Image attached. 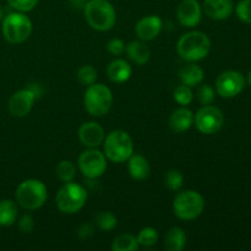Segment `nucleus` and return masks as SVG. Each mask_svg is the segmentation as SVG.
<instances>
[{"instance_id": "obj_23", "label": "nucleus", "mask_w": 251, "mask_h": 251, "mask_svg": "<svg viewBox=\"0 0 251 251\" xmlns=\"http://www.w3.org/2000/svg\"><path fill=\"white\" fill-rule=\"evenodd\" d=\"M17 216H19V210L14 201L9 199L0 200V226L2 227L12 226L16 222Z\"/></svg>"}, {"instance_id": "obj_2", "label": "nucleus", "mask_w": 251, "mask_h": 251, "mask_svg": "<svg viewBox=\"0 0 251 251\" xmlns=\"http://www.w3.org/2000/svg\"><path fill=\"white\" fill-rule=\"evenodd\" d=\"M85 19L96 31L105 32L114 27L117 12L108 0H90L83 6Z\"/></svg>"}, {"instance_id": "obj_6", "label": "nucleus", "mask_w": 251, "mask_h": 251, "mask_svg": "<svg viewBox=\"0 0 251 251\" xmlns=\"http://www.w3.org/2000/svg\"><path fill=\"white\" fill-rule=\"evenodd\" d=\"M83 103L88 114L92 117H103L112 108V91L102 83H92L87 86V90L83 96Z\"/></svg>"}, {"instance_id": "obj_28", "label": "nucleus", "mask_w": 251, "mask_h": 251, "mask_svg": "<svg viewBox=\"0 0 251 251\" xmlns=\"http://www.w3.org/2000/svg\"><path fill=\"white\" fill-rule=\"evenodd\" d=\"M76 76H77V80L80 81V83H82L85 86H90L96 82V80L98 77V74L97 70L92 65H83L78 69L77 73H76Z\"/></svg>"}, {"instance_id": "obj_11", "label": "nucleus", "mask_w": 251, "mask_h": 251, "mask_svg": "<svg viewBox=\"0 0 251 251\" xmlns=\"http://www.w3.org/2000/svg\"><path fill=\"white\" fill-rule=\"evenodd\" d=\"M245 87V77L235 70L221 74L216 80V92L223 98H233L239 95Z\"/></svg>"}, {"instance_id": "obj_30", "label": "nucleus", "mask_w": 251, "mask_h": 251, "mask_svg": "<svg viewBox=\"0 0 251 251\" xmlns=\"http://www.w3.org/2000/svg\"><path fill=\"white\" fill-rule=\"evenodd\" d=\"M184 176L178 169H171L168 173L166 174V185L169 190L172 191H179L183 186Z\"/></svg>"}, {"instance_id": "obj_24", "label": "nucleus", "mask_w": 251, "mask_h": 251, "mask_svg": "<svg viewBox=\"0 0 251 251\" xmlns=\"http://www.w3.org/2000/svg\"><path fill=\"white\" fill-rule=\"evenodd\" d=\"M140 248L137 238L132 234H120L113 240V251H137Z\"/></svg>"}, {"instance_id": "obj_36", "label": "nucleus", "mask_w": 251, "mask_h": 251, "mask_svg": "<svg viewBox=\"0 0 251 251\" xmlns=\"http://www.w3.org/2000/svg\"><path fill=\"white\" fill-rule=\"evenodd\" d=\"M93 233H95V228H93L91 223H82L77 229V235L83 240L90 239L93 235Z\"/></svg>"}, {"instance_id": "obj_38", "label": "nucleus", "mask_w": 251, "mask_h": 251, "mask_svg": "<svg viewBox=\"0 0 251 251\" xmlns=\"http://www.w3.org/2000/svg\"><path fill=\"white\" fill-rule=\"evenodd\" d=\"M248 83L251 86V71L249 73V75H248Z\"/></svg>"}, {"instance_id": "obj_12", "label": "nucleus", "mask_w": 251, "mask_h": 251, "mask_svg": "<svg viewBox=\"0 0 251 251\" xmlns=\"http://www.w3.org/2000/svg\"><path fill=\"white\" fill-rule=\"evenodd\" d=\"M37 98L36 93L33 92L31 87L24 88L21 91H17L16 93L11 96L7 103V108L12 117L22 118L29 114L32 107H33L34 100Z\"/></svg>"}, {"instance_id": "obj_3", "label": "nucleus", "mask_w": 251, "mask_h": 251, "mask_svg": "<svg viewBox=\"0 0 251 251\" xmlns=\"http://www.w3.org/2000/svg\"><path fill=\"white\" fill-rule=\"evenodd\" d=\"M48 191L47 186L37 179H27L22 181L16 189L15 198L16 202L22 208L28 211L38 210L46 203Z\"/></svg>"}, {"instance_id": "obj_16", "label": "nucleus", "mask_w": 251, "mask_h": 251, "mask_svg": "<svg viewBox=\"0 0 251 251\" xmlns=\"http://www.w3.org/2000/svg\"><path fill=\"white\" fill-rule=\"evenodd\" d=\"M202 9L210 19L221 21L232 15L233 2L232 0H203Z\"/></svg>"}, {"instance_id": "obj_7", "label": "nucleus", "mask_w": 251, "mask_h": 251, "mask_svg": "<svg viewBox=\"0 0 251 251\" xmlns=\"http://www.w3.org/2000/svg\"><path fill=\"white\" fill-rule=\"evenodd\" d=\"M56 206L66 215L78 212L87 201V191L85 188L74 181L65 183L56 194Z\"/></svg>"}, {"instance_id": "obj_26", "label": "nucleus", "mask_w": 251, "mask_h": 251, "mask_svg": "<svg viewBox=\"0 0 251 251\" xmlns=\"http://www.w3.org/2000/svg\"><path fill=\"white\" fill-rule=\"evenodd\" d=\"M56 176L64 183H69V181H73L74 178L76 176V167L75 164L71 161H68V159H64V161H60L58 163L55 168Z\"/></svg>"}, {"instance_id": "obj_13", "label": "nucleus", "mask_w": 251, "mask_h": 251, "mask_svg": "<svg viewBox=\"0 0 251 251\" xmlns=\"http://www.w3.org/2000/svg\"><path fill=\"white\" fill-rule=\"evenodd\" d=\"M176 16L184 27H195L200 24L202 17V6L198 0H183L176 10Z\"/></svg>"}, {"instance_id": "obj_37", "label": "nucleus", "mask_w": 251, "mask_h": 251, "mask_svg": "<svg viewBox=\"0 0 251 251\" xmlns=\"http://www.w3.org/2000/svg\"><path fill=\"white\" fill-rule=\"evenodd\" d=\"M2 19H4V10H2V7L0 6V21H1Z\"/></svg>"}, {"instance_id": "obj_17", "label": "nucleus", "mask_w": 251, "mask_h": 251, "mask_svg": "<svg viewBox=\"0 0 251 251\" xmlns=\"http://www.w3.org/2000/svg\"><path fill=\"white\" fill-rule=\"evenodd\" d=\"M194 124V114L185 107L178 108L169 117V126L174 132H184Z\"/></svg>"}, {"instance_id": "obj_5", "label": "nucleus", "mask_w": 251, "mask_h": 251, "mask_svg": "<svg viewBox=\"0 0 251 251\" xmlns=\"http://www.w3.org/2000/svg\"><path fill=\"white\" fill-rule=\"evenodd\" d=\"M2 36L10 44H20L29 38L32 22L24 12H11L2 19Z\"/></svg>"}, {"instance_id": "obj_18", "label": "nucleus", "mask_w": 251, "mask_h": 251, "mask_svg": "<svg viewBox=\"0 0 251 251\" xmlns=\"http://www.w3.org/2000/svg\"><path fill=\"white\" fill-rule=\"evenodd\" d=\"M132 69L124 59H115L110 61L107 68V75L112 82L123 83L126 82L131 77Z\"/></svg>"}, {"instance_id": "obj_31", "label": "nucleus", "mask_w": 251, "mask_h": 251, "mask_svg": "<svg viewBox=\"0 0 251 251\" xmlns=\"http://www.w3.org/2000/svg\"><path fill=\"white\" fill-rule=\"evenodd\" d=\"M235 12L240 21L251 25V0H242L235 7Z\"/></svg>"}, {"instance_id": "obj_20", "label": "nucleus", "mask_w": 251, "mask_h": 251, "mask_svg": "<svg viewBox=\"0 0 251 251\" xmlns=\"http://www.w3.org/2000/svg\"><path fill=\"white\" fill-rule=\"evenodd\" d=\"M127 56L130 60L134 61L137 65H145L150 60L151 51L144 41H132L125 47Z\"/></svg>"}, {"instance_id": "obj_33", "label": "nucleus", "mask_w": 251, "mask_h": 251, "mask_svg": "<svg viewBox=\"0 0 251 251\" xmlns=\"http://www.w3.org/2000/svg\"><path fill=\"white\" fill-rule=\"evenodd\" d=\"M7 4L20 12H28L34 9L39 0H6Z\"/></svg>"}, {"instance_id": "obj_35", "label": "nucleus", "mask_w": 251, "mask_h": 251, "mask_svg": "<svg viewBox=\"0 0 251 251\" xmlns=\"http://www.w3.org/2000/svg\"><path fill=\"white\" fill-rule=\"evenodd\" d=\"M19 228L22 233H31L34 228V220L32 218V216H22L19 220Z\"/></svg>"}, {"instance_id": "obj_9", "label": "nucleus", "mask_w": 251, "mask_h": 251, "mask_svg": "<svg viewBox=\"0 0 251 251\" xmlns=\"http://www.w3.org/2000/svg\"><path fill=\"white\" fill-rule=\"evenodd\" d=\"M196 127L205 135H213L220 131L225 123L223 113L215 105H203L194 117Z\"/></svg>"}, {"instance_id": "obj_29", "label": "nucleus", "mask_w": 251, "mask_h": 251, "mask_svg": "<svg viewBox=\"0 0 251 251\" xmlns=\"http://www.w3.org/2000/svg\"><path fill=\"white\" fill-rule=\"evenodd\" d=\"M193 98L194 95L193 91H191V87L183 85V83H181L180 86H178V87L176 88V91H174V100H176V102L178 103V104H180L181 107H186V105L190 104V103L193 102Z\"/></svg>"}, {"instance_id": "obj_22", "label": "nucleus", "mask_w": 251, "mask_h": 251, "mask_svg": "<svg viewBox=\"0 0 251 251\" xmlns=\"http://www.w3.org/2000/svg\"><path fill=\"white\" fill-rule=\"evenodd\" d=\"M186 245V234L181 228L173 227L164 235V248L168 251H181Z\"/></svg>"}, {"instance_id": "obj_25", "label": "nucleus", "mask_w": 251, "mask_h": 251, "mask_svg": "<svg viewBox=\"0 0 251 251\" xmlns=\"http://www.w3.org/2000/svg\"><path fill=\"white\" fill-rule=\"evenodd\" d=\"M95 222L97 227L100 230H104V232H110L118 225V220L115 215L109 212V211H102V212L97 213L95 217Z\"/></svg>"}, {"instance_id": "obj_1", "label": "nucleus", "mask_w": 251, "mask_h": 251, "mask_svg": "<svg viewBox=\"0 0 251 251\" xmlns=\"http://www.w3.org/2000/svg\"><path fill=\"white\" fill-rule=\"evenodd\" d=\"M176 50L181 59L195 63L208 55L211 50V41L203 32L191 31L180 37L176 44Z\"/></svg>"}, {"instance_id": "obj_8", "label": "nucleus", "mask_w": 251, "mask_h": 251, "mask_svg": "<svg viewBox=\"0 0 251 251\" xmlns=\"http://www.w3.org/2000/svg\"><path fill=\"white\" fill-rule=\"evenodd\" d=\"M205 208V200L198 191L185 190L179 193L173 201L174 213L183 221L196 220Z\"/></svg>"}, {"instance_id": "obj_27", "label": "nucleus", "mask_w": 251, "mask_h": 251, "mask_svg": "<svg viewBox=\"0 0 251 251\" xmlns=\"http://www.w3.org/2000/svg\"><path fill=\"white\" fill-rule=\"evenodd\" d=\"M136 238L140 247L151 248L158 242V232L152 227H145L140 230L139 235Z\"/></svg>"}, {"instance_id": "obj_10", "label": "nucleus", "mask_w": 251, "mask_h": 251, "mask_svg": "<svg viewBox=\"0 0 251 251\" xmlns=\"http://www.w3.org/2000/svg\"><path fill=\"white\" fill-rule=\"evenodd\" d=\"M78 168L86 178H100L107 169V159L104 153L96 149L86 150L78 157Z\"/></svg>"}, {"instance_id": "obj_4", "label": "nucleus", "mask_w": 251, "mask_h": 251, "mask_svg": "<svg viewBox=\"0 0 251 251\" xmlns=\"http://www.w3.org/2000/svg\"><path fill=\"white\" fill-rule=\"evenodd\" d=\"M103 144H104L105 158L114 163H123L134 153L132 139L124 130H114L109 132Z\"/></svg>"}, {"instance_id": "obj_19", "label": "nucleus", "mask_w": 251, "mask_h": 251, "mask_svg": "<svg viewBox=\"0 0 251 251\" xmlns=\"http://www.w3.org/2000/svg\"><path fill=\"white\" fill-rule=\"evenodd\" d=\"M127 163V169L129 174L132 179L137 181H142L149 178L151 173V167H150L149 161L141 154H131Z\"/></svg>"}, {"instance_id": "obj_21", "label": "nucleus", "mask_w": 251, "mask_h": 251, "mask_svg": "<svg viewBox=\"0 0 251 251\" xmlns=\"http://www.w3.org/2000/svg\"><path fill=\"white\" fill-rule=\"evenodd\" d=\"M203 77H205V73H203L202 68L195 65V64H189L179 71V78H180L181 83L189 86V87L200 85Z\"/></svg>"}, {"instance_id": "obj_14", "label": "nucleus", "mask_w": 251, "mask_h": 251, "mask_svg": "<svg viewBox=\"0 0 251 251\" xmlns=\"http://www.w3.org/2000/svg\"><path fill=\"white\" fill-rule=\"evenodd\" d=\"M78 139L83 146L88 149H96L104 141V130L96 122L83 123L78 129Z\"/></svg>"}, {"instance_id": "obj_32", "label": "nucleus", "mask_w": 251, "mask_h": 251, "mask_svg": "<svg viewBox=\"0 0 251 251\" xmlns=\"http://www.w3.org/2000/svg\"><path fill=\"white\" fill-rule=\"evenodd\" d=\"M198 98H199V102H200L202 105L212 104L213 100H215L216 98L215 90L208 85L200 86V88L198 90Z\"/></svg>"}, {"instance_id": "obj_34", "label": "nucleus", "mask_w": 251, "mask_h": 251, "mask_svg": "<svg viewBox=\"0 0 251 251\" xmlns=\"http://www.w3.org/2000/svg\"><path fill=\"white\" fill-rule=\"evenodd\" d=\"M108 51H109L112 55H122L125 51V43L119 38H113L108 42L107 46Z\"/></svg>"}, {"instance_id": "obj_15", "label": "nucleus", "mask_w": 251, "mask_h": 251, "mask_svg": "<svg viewBox=\"0 0 251 251\" xmlns=\"http://www.w3.org/2000/svg\"><path fill=\"white\" fill-rule=\"evenodd\" d=\"M162 20L156 15L145 16L140 20L135 26V32L139 37L140 41H152L156 38L162 31Z\"/></svg>"}]
</instances>
